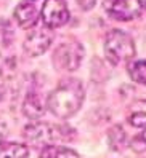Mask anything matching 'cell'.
<instances>
[{"mask_svg": "<svg viewBox=\"0 0 146 158\" xmlns=\"http://www.w3.org/2000/svg\"><path fill=\"white\" fill-rule=\"evenodd\" d=\"M13 37H15V32H13L10 21L2 19L0 21V45H3V46L10 45L13 42Z\"/></svg>", "mask_w": 146, "mask_h": 158, "instance_id": "14", "label": "cell"}, {"mask_svg": "<svg viewBox=\"0 0 146 158\" xmlns=\"http://www.w3.org/2000/svg\"><path fill=\"white\" fill-rule=\"evenodd\" d=\"M24 2H27V3H34V2H37V0H24Z\"/></svg>", "mask_w": 146, "mask_h": 158, "instance_id": "18", "label": "cell"}, {"mask_svg": "<svg viewBox=\"0 0 146 158\" xmlns=\"http://www.w3.org/2000/svg\"><path fill=\"white\" fill-rule=\"evenodd\" d=\"M132 148L135 152H138V153H141V152H146V128H144V131L143 133H140L138 136H135L133 139H132Z\"/></svg>", "mask_w": 146, "mask_h": 158, "instance_id": "15", "label": "cell"}, {"mask_svg": "<svg viewBox=\"0 0 146 158\" xmlns=\"http://www.w3.org/2000/svg\"><path fill=\"white\" fill-rule=\"evenodd\" d=\"M64 128L50 125V123H40L35 122L32 125H27L23 131V136L27 144L35 147H47L51 145V142L64 139Z\"/></svg>", "mask_w": 146, "mask_h": 158, "instance_id": "3", "label": "cell"}, {"mask_svg": "<svg viewBox=\"0 0 146 158\" xmlns=\"http://www.w3.org/2000/svg\"><path fill=\"white\" fill-rule=\"evenodd\" d=\"M82 56H84L82 45L76 40H69L61 43L56 48V51L53 54V62L58 69L72 72L80 66Z\"/></svg>", "mask_w": 146, "mask_h": 158, "instance_id": "5", "label": "cell"}, {"mask_svg": "<svg viewBox=\"0 0 146 158\" xmlns=\"http://www.w3.org/2000/svg\"><path fill=\"white\" fill-rule=\"evenodd\" d=\"M29 148L18 142H0V158H27Z\"/></svg>", "mask_w": 146, "mask_h": 158, "instance_id": "11", "label": "cell"}, {"mask_svg": "<svg viewBox=\"0 0 146 158\" xmlns=\"http://www.w3.org/2000/svg\"><path fill=\"white\" fill-rule=\"evenodd\" d=\"M127 120L135 128H146V99L133 102L127 114Z\"/></svg>", "mask_w": 146, "mask_h": 158, "instance_id": "10", "label": "cell"}, {"mask_svg": "<svg viewBox=\"0 0 146 158\" xmlns=\"http://www.w3.org/2000/svg\"><path fill=\"white\" fill-rule=\"evenodd\" d=\"M53 42V32L47 27H40V29L32 31L24 40V51L29 56L35 58L40 56L50 48V45Z\"/></svg>", "mask_w": 146, "mask_h": 158, "instance_id": "7", "label": "cell"}, {"mask_svg": "<svg viewBox=\"0 0 146 158\" xmlns=\"http://www.w3.org/2000/svg\"><path fill=\"white\" fill-rule=\"evenodd\" d=\"M39 158H79V155L68 147L47 145V147H43Z\"/></svg>", "mask_w": 146, "mask_h": 158, "instance_id": "12", "label": "cell"}, {"mask_svg": "<svg viewBox=\"0 0 146 158\" xmlns=\"http://www.w3.org/2000/svg\"><path fill=\"white\" fill-rule=\"evenodd\" d=\"M47 109V101H43V98L40 96V93H27L24 102H23V112L27 118L31 120H39Z\"/></svg>", "mask_w": 146, "mask_h": 158, "instance_id": "8", "label": "cell"}, {"mask_svg": "<svg viewBox=\"0 0 146 158\" xmlns=\"http://www.w3.org/2000/svg\"><path fill=\"white\" fill-rule=\"evenodd\" d=\"M104 54L113 66H121V64H125L135 58L136 48L129 34H125L124 31L119 29H114L106 35Z\"/></svg>", "mask_w": 146, "mask_h": 158, "instance_id": "2", "label": "cell"}, {"mask_svg": "<svg viewBox=\"0 0 146 158\" xmlns=\"http://www.w3.org/2000/svg\"><path fill=\"white\" fill-rule=\"evenodd\" d=\"M7 134V125L2 122V118H0V142H2V139L5 137Z\"/></svg>", "mask_w": 146, "mask_h": 158, "instance_id": "16", "label": "cell"}, {"mask_svg": "<svg viewBox=\"0 0 146 158\" xmlns=\"http://www.w3.org/2000/svg\"><path fill=\"white\" fill-rule=\"evenodd\" d=\"M2 98H3V89H2V86H0V101H2Z\"/></svg>", "mask_w": 146, "mask_h": 158, "instance_id": "17", "label": "cell"}, {"mask_svg": "<svg viewBox=\"0 0 146 158\" xmlns=\"http://www.w3.org/2000/svg\"><path fill=\"white\" fill-rule=\"evenodd\" d=\"M85 98L84 85L77 78H66L47 98L48 110L58 118H69L80 109Z\"/></svg>", "mask_w": 146, "mask_h": 158, "instance_id": "1", "label": "cell"}, {"mask_svg": "<svg viewBox=\"0 0 146 158\" xmlns=\"http://www.w3.org/2000/svg\"><path fill=\"white\" fill-rule=\"evenodd\" d=\"M42 21L48 29H58L69 21V10L64 0H45L42 8Z\"/></svg>", "mask_w": 146, "mask_h": 158, "instance_id": "6", "label": "cell"}, {"mask_svg": "<svg viewBox=\"0 0 146 158\" xmlns=\"http://www.w3.org/2000/svg\"><path fill=\"white\" fill-rule=\"evenodd\" d=\"M104 10L117 21H132L144 13L146 0H104Z\"/></svg>", "mask_w": 146, "mask_h": 158, "instance_id": "4", "label": "cell"}, {"mask_svg": "<svg viewBox=\"0 0 146 158\" xmlns=\"http://www.w3.org/2000/svg\"><path fill=\"white\" fill-rule=\"evenodd\" d=\"M129 75L133 81L146 85V61L144 59L133 61L129 66Z\"/></svg>", "mask_w": 146, "mask_h": 158, "instance_id": "13", "label": "cell"}, {"mask_svg": "<svg viewBox=\"0 0 146 158\" xmlns=\"http://www.w3.org/2000/svg\"><path fill=\"white\" fill-rule=\"evenodd\" d=\"M15 19L23 29H32L39 21V10L34 3H21L15 8Z\"/></svg>", "mask_w": 146, "mask_h": 158, "instance_id": "9", "label": "cell"}]
</instances>
